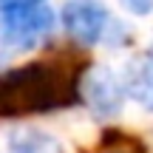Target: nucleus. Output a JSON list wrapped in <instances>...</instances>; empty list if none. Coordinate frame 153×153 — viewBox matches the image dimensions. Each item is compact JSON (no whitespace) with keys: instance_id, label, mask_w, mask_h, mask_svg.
I'll return each instance as SVG.
<instances>
[{"instance_id":"nucleus-6","label":"nucleus","mask_w":153,"mask_h":153,"mask_svg":"<svg viewBox=\"0 0 153 153\" xmlns=\"http://www.w3.org/2000/svg\"><path fill=\"white\" fill-rule=\"evenodd\" d=\"M119 3L125 6L131 14H139V17H145V14L153 11V0H119Z\"/></svg>"},{"instance_id":"nucleus-5","label":"nucleus","mask_w":153,"mask_h":153,"mask_svg":"<svg viewBox=\"0 0 153 153\" xmlns=\"http://www.w3.org/2000/svg\"><path fill=\"white\" fill-rule=\"evenodd\" d=\"M133 88H136V99L139 102H145L148 108H153V71L150 74H139V79L133 82Z\"/></svg>"},{"instance_id":"nucleus-7","label":"nucleus","mask_w":153,"mask_h":153,"mask_svg":"<svg viewBox=\"0 0 153 153\" xmlns=\"http://www.w3.org/2000/svg\"><path fill=\"white\" fill-rule=\"evenodd\" d=\"M43 0H0V11L3 9H17V6H37Z\"/></svg>"},{"instance_id":"nucleus-2","label":"nucleus","mask_w":153,"mask_h":153,"mask_svg":"<svg viewBox=\"0 0 153 153\" xmlns=\"http://www.w3.org/2000/svg\"><path fill=\"white\" fill-rule=\"evenodd\" d=\"M54 28V11L45 3L37 6H17V9H3L0 11V43L26 48L51 34Z\"/></svg>"},{"instance_id":"nucleus-1","label":"nucleus","mask_w":153,"mask_h":153,"mask_svg":"<svg viewBox=\"0 0 153 153\" xmlns=\"http://www.w3.org/2000/svg\"><path fill=\"white\" fill-rule=\"evenodd\" d=\"M88 60L79 51H54L43 60L0 74V116L54 114L82 99V74Z\"/></svg>"},{"instance_id":"nucleus-4","label":"nucleus","mask_w":153,"mask_h":153,"mask_svg":"<svg viewBox=\"0 0 153 153\" xmlns=\"http://www.w3.org/2000/svg\"><path fill=\"white\" fill-rule=\"evenodd\" d=\"M91 102L97 108H102V114H116L122 105V88L116 85V79L108 71H97L94 74V91H91Z\"/></svg>"},{"instance_id":"nucleus-3","label":"nucleus","mask_w":153,"mask_h":153,"mask_svg":"<svg viewBox=\"0 0 153 153\" xmlns=\"http://www.w3.org/2000/svg\"><path fill=\"white\" fill-rule=\"evenodd\" d=\"M62 26L79 45H97L111 26V14L99 0H68L62 6Z\"/></svg>"}]
</instances>
